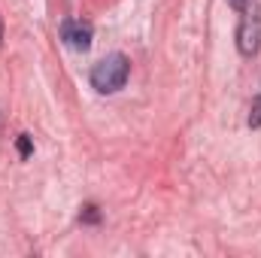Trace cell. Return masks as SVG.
<instances>
[{"mask_svg": "<svg viewBox=\"0 0 261 258\" xmlns=\"http://www.w3.org/2000/svg\"><path fill=\"white\" fill-rule=\"evenodd\" d=\"M228 3H231V6H234V9H237V12H243V9H246V6H249V0H228Z\"/></svg>", "mask_w": 261, "mask_h": 258, "instance_id": "52a82bcc", "label": "cell"}, {"mask_svg": "<svg viewBox=\"0 0 261 258\" xmlns=\"http://www.w3.org/2000/svg\"><path fill=\"white\" fill-rule=\"evenodd\" d=\"M0 37H3V24H0Z\"/></svg>", "mask_w": 261, "mask_h": 258, "instance_id": "ba28073f", "label": "cell"}, {"mask_svg": "<svg viewBox=\"0 0 261 258\" xmlns=\"http://www.w3.org/2000/svg\"><path fill=\"white\" fill-rule=\"evenodd\" d=\"M249 128H261V97L252 100V110H249Z\"/></svg>", "mask_w": 261, "mask_h": 258, "instance_id": "277c9868", "label": "cell"}, {"mask_svg": "<svg viewBox=\"0 0 261 258\" xmlns=\"http://www.w3.org/2000/svg\"><path fill=\"white\" fill-rule=\"evenodd\" d=\"M18 152H21V155H31V140H28V134L18 137Z\"/></svg>", "mask_w": 261, "mask_h": 258, "instance_id": "8992f818", "label": "cell"}, {"mask_svg": "<svg viewBox=\"0 0 261 258\" xmlns=\"http://www.w3.org/2000/svg\"><path fill=\"white\" fill-rule=\"evenodd\" d=\"M258 46H261V9L258 6H252V9L246 6L243 21L237 28V49H240V55L252 58L258 52Z\"/></svg>", "mask_w": 261, "mask_h": 258, "instance_id": "7a4b0ae2", "label": "cell"}, {"mask_svg": "<svg viewBox=\"0 0 261 258\" xmlns=\"http://www.w3.org/2000/svg\"><path fill=\"white\" fill-rule=\"evenodd\" d=\"M61 40L73 52H85L91 46V40H94V28L88 21H82V18H64L61 21Z\"/></svg>", "mask_w": 261, "mask_h": 258, "instance_id": "3957f363", "label": "cell"}, {"mask_svg": "<svg viewBox=\"0 0 261 258\" xmlns=\"http://www.w3.org/2000/svg\"><path fill=\"white\" fill-rule=\"evenodd\" d=\"M128 73H130V61L122 55V52H113L107 58H100L97 64L91 67V88L100 91V94H113L119 88H125L128 82Z\"/></svg>", "mask_w": 261, "mask_h": 258, "instance_id": "6da1fadb", "label": "cell"}, {"mask_svg": "<svg viewBox=\"0 0 261 258\" xmlns=\"http://www.w3.org/2000/svg\"><path fill=\"white\" fill-rule=\"evenodd\" d=\"M79 219H82V222H91V225H94V222L100 219V216H97V207H85V213H82Z\"/></svg>", "mask_w": 261, "mask_h": 258, "instance_id": "5b68a950", "label": "cell"}]
</instances>
